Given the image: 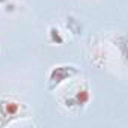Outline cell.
Instances as JSON below:
<instances>
[{"label":"cell","mask_w":128,"mask_h":128,"mask_svg":"<svg viewBox=\"0 0 128 128\" xmlns=\"http://www.w3.org/2000/svg\"><path fill=\"white\" fill-rule=\"evenodd\" d=\"M80 72V70L74 65H57L50 71L48 76V89L54 90L56 88H59L63 82H66L70 78H72L74 76H77Z\"/></svg>","instance_id":"2"},{"label":"cell","mask_w":128,"mask_h":128,"mask_svg":"<svg viewBox=\"0 0 128 128\" xmlns=\"http://www.w3.org/2000/svg\"><path fill=\"white\" fill-rule=\"evenodd\" d=\"M90 100V90L86 83L80 84L71 95L63 98V104L68 108H83Z\"/></svg>","instance_id":"3"},{"label":"cell","mask_w":128,"mask_h":128,"mask_svg":"<svg viewBox=\"0 0 128 128\" xmlns=\"http://www.w3.org/2000/svg\"><path fill=\"white\" fill-rule=\"evenodd\" d=\"M23 112V104L14 96H5L0 100V125L5 126L14 119L20 118Z\"/></svg>","instance_id":"1"},{"label":"cell","mask_w":128,"mask_h":128,"mask_svg":"<svg viewBox=\"0 0 128 128\" xmlns=\"http://www.w3.org/2000/svg\"><path fill=\"white\" fill-rule=\"evenodd\" d=\"M48 35H50V41L54 44H62L63 42V36L60 35L57 27H50L48 29Z\"/></svg>","instance_id":"4"}]
</instances>
